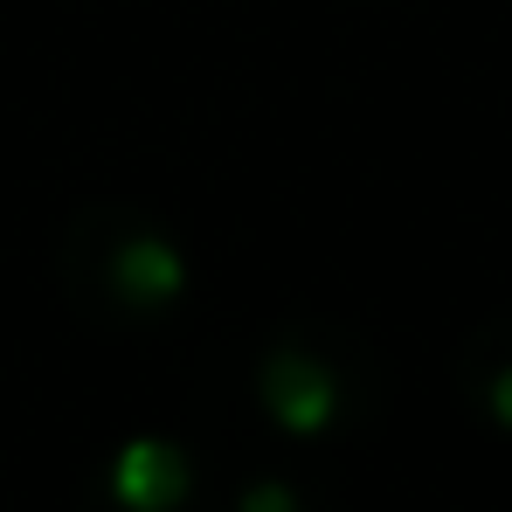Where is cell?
Returning <instances> with one entry per match:
<instances>
[{
  "mask_svg": "<svg viewBox=\"0 0 512 512\" xmlns=\"http://www.w3.org/2000/svg\"><path fill=\"white\" fill-rule=\"evenodd\" d=\"M263 409H270V423L291 429V436H319V429L340 416V381L312 360V353H298V346H277L270 360H263Z\"/></svg>",
  "mask_w": 512,
  "mask_h": 512,
  "instance_id": "cell-1",
  "label": "cell"
},
{
  "mask_svg": "<svg viewBox=\"0 0 512 512\" xmlns=\"http://www.w3.org/2000/svg\"><path fill=\"white\" fill-rule=\"evenodd\" d=\"M187 450L167 436H132L111 457V499L125 512H173L187 499Z\"/></svg>",
  "mask_w": 512,
  "mask_h": 512,
  "instance_id": "cell-2",
  "label": "cell"
},
{
  "mask_svg": "<svg viewBox=\"0 0 512 512\" xmlns=\"http://www.w3.org/2000/svg\"><path fill=\"white\" fill-rule=\"evenodd\" d=\"M111 284H118L125 305H173L187 291V256L167 236H132L111 256Z\"/></svg>",
  "mask_w": 512,
  "mask_h": 512,
  "instance_id": "cell-3",
  "label": "cell"
},
{
  "mask_svg": "<svg viewBox=\"0 0 512 512\" xmlns=\"http://www.w3.org/2000/svg\"><path fill=\"white\" fill-rule=\"evenodd\" d=\"M243 512H298V492L284 485V478H263L243 492Z\"/></svg>",
  "mask_w": 512,
  "mask_h": 512,
  "instance_id": "cell-4",
  "label": "cell"
},
{
  "mask_svg": "<svg viewBox=\"0 0 512 512\" xmlns=\"http://www.w3.org/2000/svg\"><path fill=\"white\" fill-rule=\"evenodd\" d=\"M492 416H499V423L512 429V367L499 374V381H492Z\"/></svg>",
  "mask_w": 512,
  "mask_h": 512,
  "instance_id": "cell-5",
  "label": "cell"
}]
</instances>
